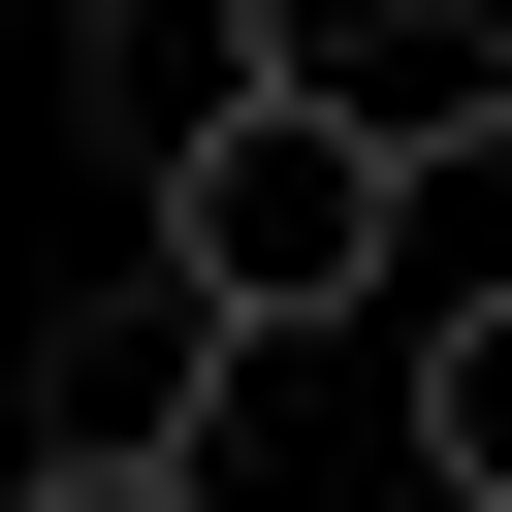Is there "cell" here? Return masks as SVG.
Segmentation results:
<instances>
[{"label":"cell","mask_w":512,"mask_h":512,"mask_svg":"<svg viewBox=\"0 0 512 512\" xmlns=\"http://www.w3.org/2000/svg\"><path fill=\"white\" fill-rule=\"evenodd\" d=\"M128 224H160V288H192L224 352H320V320H384V288H416V160H384L352 96H256V128H192Z\"/></svg>","instance_id":"obj_1"},{"label":"cell","mask_w":512,"mask_h":512,"mask_svg":"<svg viewBox=\"0 0 512 512\" xmlns=\"http://www.w3.org/2000/svg\"><path fill=\"white\" fill-rule=\"evenodd\" d=\"M224 384H256V352H224L160 256H96V288L32 320V480H224Z\"/></svg>","instance_id":"obj_2"},{"label":"cell","mask_w":512,"mask_h":512,"mask_svg":"<svg viewBox=\"0 0 512 512\" xmlns=\"http://www.w3.org/2000/svg\"><path fill=\"white\" fill-rule=\"evenodd\" d=\"M64 96H96V160L160 192L192 128H256V96H288V0H64Z\"/></svg>","instance_id":"obj_3"},{"label":"cell","mask_w":512,"mask_h":512,"mask_svg":"<svg viewBox=\"0 0 512 512\" xmlns=\"http://www.w3.org/2000/svg\"><path fill=\"white\" fill-rule=\"evenodd\" d=\"M416 512H512V288H416Z\"/></svg>","instance_id":"obj_4"},{"label":"cell","mask_w":512,"mask_h":512,"mask_svg":"<svg viewBox=\"0 0 512 512\" xmlns=\"http://www.w3.org/2000/svg\"><path fill=\"white\" fill-rule=\"evenodd\" d=\"M0 512H224V480H0Z\"/></svg>","instance_id":"obj_5"},{"label":"cell","mask_w":512,"mask_h":512,"mask_svg":"<svg viewBox=\"0 0 512 512\" xmlns=\"http://www.w3.org/2000/svg\"><path fill=\"white\" fill-rule=\"evenodd\" d=\"M480 128H512V0H480Z\"/></svg>","instance_id":"obj_6"}]
</instances>
